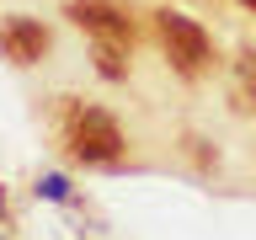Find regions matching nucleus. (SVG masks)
Instances as JSON below:
<instances>
[{"label":"nucleus","instance_id":"nucleus-5","mask_svg":"<svg viewBox=\"0 0 256 240\" xmlns=\"http://www.w3.org/2000/svg\"><path fill=\"white\" fill-rule=\"evenodd\" d=\"M235 75H240V107H256V54H240Z\"/></svg>","mask_w":256,"mask_h":240},{"label":"nucleus","instance_id":"nucleus-4","mask_svg":"<svg viewBox=\"0 0 256 240\" xmlns=\"http://www.w3.org/2000/svg\"><path fill=\"white\" fill-rule=\"evenodd\" d=\"M0 48H6L16 64H38L48 54V32H43V22H32V16H11V22L0 27Z\"/></svg>","mask_w":256,"mask_h":240},{"label":"nucleus","instance_id":"nucleus-3","mask_svg":"<svg viewBox=\"0 0 256 240\" xmlns=\"http://www.w3.org/2000/svg\"><path fill=\"white\" fill-rule=\"evenodd\" d=\"M70 22L86 27L102 48H123L128 54V43H134V27H128V16L112 0H70Z\"/></svg>","mask_w":256,"mask_h":240},{"label":"nucleus","instance_id":"nucleus-6","mask_svg":"<svg viewBox=\"0 0 256 240\" xmlns=\"http://www.w3.org/2000/svg\"><path fill=\"white\" fill-rule=\"evenodd\" d=\"M240 6H251V11H256V0H240Z\"/></svg>","mask_w":256,"mask_h":240},{"label":"nucleus","instance_id":"nucleus-2","mask_svg":"<svg viewBox=\"0 0 256 240\" xmlns=\"http://www.w3.org/2000/svg\"><path fill=\"white\" fill-rule=\"evenodd\" d=\"M70 150L80 160H118L123 155V128L96 107H75L70 112Z\"/></svg>","mask_w":256,"mask_h":240},{"label":"nucleus","instance_id":"nucleus-1","mask_svg":"<svg viewBox=\"0 0 256 240\" xmlns=\"http://www.w3.org/2000/svg\"><path fill=\"white\" fill-rule=\"evenodd\" d=\"M155 27H160V43H166V54H171L176 70H182V75H203V64H208V32L198 27L192 16H182V11H160Z\"/></svg>","mask_w":256,"mask_h":240}]
</instances>
